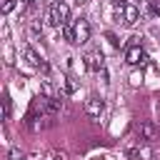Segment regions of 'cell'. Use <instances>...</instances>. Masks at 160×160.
<instances>
[{
    "label": "cell",
    "mask_w": 160,
    "mask_h": 160,
    "mask_svg": "<svg viewBox=\"0 0 160 160\" xmlns=\"http://www.w3.org/2000/svg\"><path fill=\"white\" fill-rule=\"evenodd\" d=\"M70 22V8L65 2H52L50 5V25L55 28H62Z\"/></svg>",
    "instance_id": "cell-1"
},
{
    "label": "cell",
    "mask_w": 160,
    "mask_h": 160,
    "mask_svg": "<svg viewBox=\"0 0 160 160\" xmlns=\"http://www.w3.org/2000/svg\"><path fill=\"white\" fill-rule=\"evenodd\" d=\"M72 30H75V45H82V42L90 40V22L85 18L72 20Z\"/></svg>",
    "instance_id": "cell-2"
},
{
    "label": "cell",
    "mask_w": 160,
    "mask_h": 160,
    "mask_svg": "<svg viewBox=\"0 0 160 160\" xmlns=\"http://www.w3.org/2000/svg\"><path fill=\"white\" fill-rule=\"evenodd\" d=\"M145 60H148V55H145L142 45H128V50H125V62L128 65H145Z\"/></svg>",
    "instance_id": "cell-3"
},
{
    "label": "cell",
    "mask_w": 160,
    "mask_h": 160,
    "mask_svg": "<svg viewBox=\"0 0 160 160\" xmlns=\"http://www.w3.org/2000/svg\"><path fill=\"white\" fill-rule=\"evenodd\" d=\"M118 18H120L125 25H135V22L140 20V10H138V5H132V2H125V8L118 12Z\"/></svg>",
    "instance_id": "cell-4"
},
{
    "label": "cell",
    "mask_w": 160,
    "mask_h": 160,
    "mask_svg": "<svg viewBox=\"0 0 160 160\" xmlns=\"http://www.w3.org/2000/svg\"><path fill=\"white\" fill-rule=\"evenodd\" d=\"M22 52H25V58H28V62H30V65H32L35 70H40L42 75H48V72H50V65H48V62H45V60H42V58H40V55H38V52L32 50V48H25Z\"/></svg>",
    "instance_id": "cell-5"
},
{
    "label": "cell",
    "mask_w": 160,
    "mask_h": 160,
    "mask_svg": "<svg viewBox=\"0 0 160 160\" xmlns=\"http://www.w3.org/2000/svg\"><path fill=\"white\" fill-rule=\"evenodd\" d=\"M85 112H88L90 118H95V120H98V118L105 112V102H102L98 95H90V98H88V102H85Z\"/></svg>",
    "instance_id": "cell-6"
},
{
    "label": "cell",
    "mask_w": 160,
    "mask_h": 160,
    "mask_svg": "<svg viewBox=\"0 0 160 160\" xmlns=\"http://www.w3.org/2000/svg\"><path fill=\"white\" fill-rule=\"evenodd\" d=\"M138 135H140V140H155V135H158V125L150 122V120H142V122L138 125Z\"/></svg>",
    "instance_id": "cell-7"
},
{
    "label": "cell",
    "mask_w": 160,
    "mask_h": 160,
    "mask_svg": "<svg viewBox=\"0 0 160 160\" xmlns=\"http://www.w3.org/2000/svg\"><path fill=\"white\" fill-rule=\"evenodd\" d=\"M85 65H88L90 70H98V72H100V70L105 68V65H102V52H100V50L88 52V55H85Z\"/></svg>",
    "instance_id": "cell-8"
},
{
    "label": "cell",
    "mask_w": 160,
    "mask_h": 160,
    "mask_svg": "<svg viewBox=\"0 0 160 160\" xmlns=\"http://www.w3.org/2000/svg\"><path fill=\"white\" fill-rule=\"evenodd\" d=\"M62 35H65V40H70V42H75V30H72V22H68V25H62Z\"/></svg>",
    "instance_id": "cell-9"
},
{
    "label": "cell",
    "mask_w": 160,
    "mask_h": 160,
    "mask_svg": "<svg viewBox=\"0 0 160 160\" xmlns=\"http://www.w3.org/2000/svg\"><path fill=\"white\" fill-rule=\"evenodd\" d=\"M60 85H62V90L70 95V92H75V82H70L68 78H60Z\"/></svg>",
    "instance_id": "cell-10"
},
{
    "label": "cell",
    "mask_w": 160,
    "mask_h": 160,
    "mask_svg": "<svg viewBox=\"0 0 160 160\" xmlns=\"http://www.w3.org/2000/svg\"><path fill=\"white\" fill-rule=\"evenodd\" d=\"M42 95L55 98V90H52V82H50V80H42Z\"/></svg>",
    "instance_id": "cell-11"
},
{
    "label": "cell",
    "mask_w": 160,
    "mask_h": 160,
    "mask_svg": "<svg viewBox=\"0 0 160 160\" xmlns=\"http://www.w3.org/2000/svg\"><path fill=\"white\" fill-rule=\"evenodd\" d=\"M2 115H5V120L10 118V95L8 92L2 95Z\"/></svg>",
    "instance_id": "cell-12"
},
{
    "label": "cell",
    "mask_w": 160,
    "mask_h": 160,
    "mask_svg": "<svg viewBox=\"0 0 160 160\" xmlns=\"http://www.w3.org/2000/svg\"><path fill=\"white\" fill-rule=\"evenodd\" d=\"M15 5H18L15 0H5V2H2V15H10V12L15 10Z\"/></svg>",
    "instance_id": "cell-13"
},
{
    "label": "cell",
    "mask_w": 160,
    "mask_h": 160,
    "mask_svg": "<svg viewBox=\"0 0 160 160\" xmlns=\"http://www.w3.org/2000/svg\"><path fill=\"white\" fill-rule=\"evenodd\" d=\"M8 158H10V160H22V152H20V148H10Z\"/></svg>",
    "instance_id": "cell-14"
},
{
    "label": "cell",
    "mask_w": 160,
    "mask_h": 160,
    "mask_svg": "<svg viewBox=\"0 0 160 160\" xmlns=\"http://www.w3.org/2000/svg\"><path fill=\"white\" fill-rule=\"evenodd\" d=\"M52 160H65V155H62V152H60V155H55V158H52Z\"/></svg>",
    "instance_id": "cell-15"
},
{
    "label": "cell",
    "mask_w": 160,
    "mask_h": 160,
    "mask_svg": "<svg viewBox=\"0 0 160 160\" xmlns=\"http://www.w3.org/2000/svg\"><path fill=\"white\" fill-rule=\"evenodd\" d=\"M22 2H25V5H32V2H35V0H22Z\"/></svg>",
    "instance_id": "cell-16"
},
{
    "label": "cell",
    "mask_w": 160,
    "mask_h": 160,
    "mask_svg": "<svg viewBox=\"0 0 160 160\" xmlns=\"http://www.w3.org/2000/svg\"><path fill=\"white\" fill-rule=\"evenodd\" d=\"M78 2H88V0H78Z\"/></svg>",
    "instance_id": "cell-17"
}]
</instances>
